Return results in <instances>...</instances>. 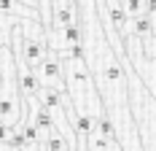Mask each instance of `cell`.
<instances>
[{
  "instance_id": "6da1fadb",
  "label": "cell",
  "mask_w": 156,
  "mask_h": 151,
  "mask_svg": "<svg viewBox=\"0 0 156 151\" xmlns=\"http://www.w3.org/2000/svg\"><path fill=\"white\" fill-rule=\"evenodd\" d=\"M35 73V81L38 87H48L57 94H65V73H62V62H59V54L48 49V54L43 57V62L32 70Z\"/></svg>"
},
{
  "instance_id": "7a4b0ae2",
  "label": "cell",
  "mask_w": 156,
  "mask_h": 151,
  "mask_svg": "<svg viewBox=\"0 0 156 151\" xmlns=\"http://www.w3.org/2000/svg\"><path fill=\"white\" fill-rule=\"evenodd\" d=\"M86 151H124L121 149V143L113 138V140H105V138H100L97 132H89V138H86Z\"/></svg>"
},
{
  "instance_id": "3957f363",
  "label": "cell",
  "mask_w": 156,
  "mask_h": 151,
  "mask_svg": "<svg viewBox=\"0 0 156 151\" xmlns=\"http://www.w3.org/2000/svg\"><path fill=\"white\" fill-rule=\"evenodd\" d=\"M19 22H22L19 16L0 14V49H8V46H11V35H14V30H16Z\"/></svg>"
},
{
  "instance_id": "277c9868",
  "label": "cell",
  "mask_w": 156,
  "mask_h": 151,
  "mask_svg": "<svg viewBox=\"0 0 156 151\" xmlns=\"http://www.w3.org/2000/svg\"><path fill=\"white\" fill-rule=\"evenodd\" d=\"M41 151H73V149L67 146V140H65L57 130H51V132L43 135V140H41Z\"/></svg>"
},
{
  "instance_id": "52a82bcc",
  "label": "cell",
  "mask_w": 156,
  "mask_h": 151,
  "mask_svg": "<svg viewBox=\"0 0 156 151\" xmlns=\"http://www.w3.org/2000/svg\"><path fill=\"white\" fill-rule=\"evenodd\" d=\"M0 151H16V149H8V146H0Z\"/></svg>"
},
{
  "instance_id": "5b68a950",
  "label": "cell",
  "mask_w": 156,
  "mask_h": 151,
  "mask_svg": "<svg viewBox=\"0 0 156 151\" xmlns=\"http://www.w3.org/2000/svg\"><path fill=\"white\" fill-rule=\"evenodd\" d=\"M121 11H124L126 19H137V16H145V0H119Z\"/></svg>"
},
{
  "instance_id": "8992f818",
  "label": "cell",
  "mask_w": 156,
  "mask_h": 151,
  "mask_svg": "<svg viewBox=\"0 0 156 151\" xmlns=\"http://www.w3.org/2000/svg\"><path fill=\"white\" fill-rule=\"evenodd\" d=\"M22 6H27V8H32V11H38V6H41V0H19Z\"/></svg>"
}]
</instances>
